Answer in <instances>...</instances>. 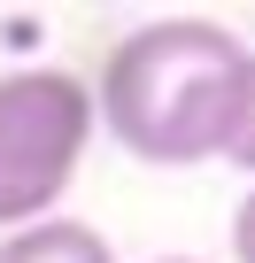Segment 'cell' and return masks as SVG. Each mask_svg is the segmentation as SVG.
<instances>
[{
    "mask_svg": "<svg viewBox=\"0 0 255 263\" xmlns=\"http://www.w3.org/2000/svg\"><path fill=\"white\" fill-rule=\"evenodd\" d=\"M0 263H116V248L85 217H47V224H24L0 240Z\"/></svg>",
    "mask_w": 255,
    "mask_h": 263,
    "instance_id": "cell-3",
    "label": "cell"
},
{
    "mask_svg": "<svg viewBox=\"0 0 255 263\" xmlns=\"http://www.w3.org/2000/svg\"><path fill=\"white\" fill-rule=\"evenodd\" d=\"M224 163H232V171H255V54H247V78H240V108H232Z\"/></svg>",
    "mask_w": 255,
    "mask_h": 263,
    "instance_id": "cell-4",
    "label": "cell"
},
{
    "mask_svg": "<svg viewBox=\"0 0 255 263\" xmlns=\"http://www.w3.org/2000/svg\"><path fill=\"white\" fill-rule=\"evenodd\" d=\"M93 85L39 62L0 78V240L47 224L93 147Z\"/></svg>",
    "mask_w": 255,
    "mask_h": 263,
    "instance_id": "cell-2",
    "label": "cell"
},
{
    "mask_svg": "<svg viewBox=\"0 0 255 263\" xmlns=\"http://www.w3.org/2000/svg\"><path fill=\"white\" fill-rule=\"evenodd\" d=\"M240 78H247L240 31L209 16H163L108 47L93 85V124H108V140L155 171H193L217 163L232 140Z\"/></svg>",
    "mask_w": 255,
    "mask_h": 263,
    "instance_id": "cell-1",
    "label": "cell"
},
{
    "mask_svg": "<svg viewBox=\"0 0 255 263\" xmlns=\"http://www.w3.org/2000/svg\"><path fill=\"white\" fill-rule=\"evenodd\" d=\"M232 263H255V186H247L240 209H232Z\"/></svg>",
    "mask_w": 255,
    "mask_h": 263,
    "instance_id": "cell-5",
    "label": "cell"
},
{
    "mask_svg": "<svg viewBox=\"0 0 255 263\" xmlns=\"http://www.w3.org/2000/svg\"><path fill=\"white\" fill-rule=\"evenodd\" d=\"M155 263H201V255H155Z\"/></svg>",
    "mask_w": 255,
    "mask_h": 263,
    "instance_id": "cell-6",
    "label": "cell"
}]
</instances>
